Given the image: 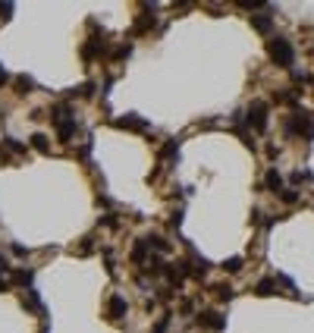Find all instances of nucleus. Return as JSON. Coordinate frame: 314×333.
Returning a JSON list of instances; mask_svg holds the SVG:
<instances>
[{
	"mask_svg": "<svg viewBox=\"0 0 314 333\" xmlns=\"http://www.w3.org/2000/svg\"><path fill=\"white\" fill-rule=\"evenodd\" d=\"M267 54L277 66H286V70L295 63V47H292L289 38H270L267 41Z\"/></svg>",
	"mask_w": 314,
	"mask_h": 333,
	"instance_id": "obj_1",
	"label": "nucleus"
},
{
	"mask_svg": "<svg viewBox=\"0 0 314 333\" xmlns=\"http://www.w3.org/2000/svg\"><path fill=\"white\" fill-rule=\"evenodd\" d=\"M286 135H302V139H314V116L308 110H295L286 119Z\"/></svg>",
	"mask_w": 314,
	"mask_h": 333,
	"instance_id": "obj_2",
	"label": "nucleus"
},
{
	"mask_svg": "<svg viewBox=\"0 0 314 333\" xmlns=\"http://www.w3.org/2000/svg\"><path fill=\"white\" fill-rule=\"evenodd\" d=\"M267 113H270V107H267V101H251V107H248V126L254 132H264L267 129Z\"/></svg>",
	"mask_w": 314,
	"mask_h": 333,
	"instance_id": "obj_3",
	"label": "nucleus"
},
{
	"mask_svg": "<svg viewBox=\"0 0 314 333\" xmlns=\"http://www.w3.org/2000/svg\"><path fill=\"white\" fill-rule=\"evenodd\" d=\"M113 126H116V129H126V132H148V129H151V123H148L145 116H139V113L116 116V119H113Z\"/></svg>",
	"mask_w": 314,
	"mask_h": 333,
	"instance_id": "obj_4",
	"label": "nucleus"
},
{
	"mask_svg": "<svg viewBox=\"0 0 314 333\" xmlns=\"http://www.w3.org/2000/svg\"><path fill=\"white\" fill-rule=\"evenodd\" d=\"M195 324L198 327H208V330H214V333H220L226 327V318L220 311H210V308H205V311H198V318H195Z\"/></svg>",
	"mask_w": 314,
	"mask_h": 333,
	"instance_id": "obj_5",
	"label": "nucleus"
},
{
	"mask_svg": "<svg viewBox=\"0 0 314 333\" xmlns=\"http://www.w3.org/2000/svg\"><path fill=\"white\" fill-rule=\"evenodd\" d=\"M126 311H129L126 298H123V296H110V302H107V318H110V321H123Z\"/></svg>",
	"mask_w": 314,
	"mask_h": 333,
	"instance_id": "obj_6",
	"label": "nucleus"
},
{
	"mask_svg": "<svg viewBox=\"0 0 314 333\" xmlns=\"http://www.w3.org/2000/svg\"><path fill=\"white\" fill-rule=\"evenodd\" d=\"M251 29H254V32H261V35H267V32L274 29V16H270V10L254 13V16H251Z\"/></svg>",
	"mask_w": 314,
	"mask_h": 333,
	"instance_id": "obj_7",
	"label": "nucleus"
},
{
	"mask_svg": "<svg viewBox=\"0 0 314 333\" xmlns=\"http://www.w3.org/2000/svg\"><path fill=\"white\" fill-rule=\"evenodd\" d=\"M54 126H57V139H60V142H70L75 135V116L60 119V123H54Z\"/></svg>",
	"mask_w": 314,
	"mask_h": 333,
	"instance_id": "obj_8",
	"label": "nucleus"
},
{
	"mask_svg": "<svg viewBox=\"0 0 314 333\" xmlns=\"http://www.w3.org/2000/svg\"><path fill=\"white\" fill-rule=\"evenodd\" d=\"M22 305L29 311H38V314H44V305H41V296H38V289H29L25 293V298H22Z\"/></svg>",
	"mask_w": 314,
	"mask_h": 333,
	"instance_id": "obj_9",
	"label": "nucleus"
},
{
	"mask_svg": "<svg viewBox=\"0 0 314 333\" xmlns=\"http://www.w3.org/2000/svg\"><path fill=\"white\" fill-rule=\"evenodd\" d=\"M264 185H267L270 192H283V176H279V170H277V167H270V170H267Z\"/></svg>",
	"mask_w": 314,
	"mask_h": 333,
	"instance_id": "obj_10",
	"label": "nucleus"
},
{
	"mask_svg": "<svg viewBox=\"0 0 314 333\" xmlns=\"http://www.w3.org/2000/svg\"><path fill=\"white\" fill-rule=\"evenodd\" d=\"M254 293H258L261 298L274 296V293H277V280H274V277H264V280H258V286H254Z\"/></svg>",
	"mask_w": 314,
	"mask_h": 333,
	"instance_id": "obj_11",
	"label": "nucleus"
},
{
	"mask_svg": "<svg viewBox=\"0 0 314 333\" xmlns=\"http://www.w3.org/2000/svg\"><path fill=\"white\" fill-rule=\"evenodd\" d=\"M32 88H35V79L32 75H16V95H32Z\"/></svg>",
	"mask_w": 314,
	"mask_h": 333,
	"instance_id": "obj_12",
	"label": "nucleus"
},
{
	"mask_svg": "<svg viewBox=\"0 0 314 333\" xmlns=\"http://www.w3.org/2000/svg\"><path fill=\"white\" fill-rule=\"evenodd\" d=\"M145 245H148V249H154L157 255H167V252H170V242H167L164 236H148Z\"/></svg>",
	"mask_w": 314,
	"mask_h": 333,
	"instance_id": "obj_13",
	"label": "nucleus"
},
{
	"mask_svg": "<svg viewBox=\"0 0 314 333\" xmlns=\"http://www.w3.org/2000/svg\"><path fill=\"white\" fill-rule=\"evenodd\" d=\"M98 50H101V41L98 38H88V41H85V47H82V60H85V63H91Z\"/></svg>",
	"mask_w": 314,
	"mask_h": 333,
	"instance_id": "obj_14",
	"label": "nucleus"
},
{
	"mask_svg": "<svg viewBox=\"0 0 314 333\" xmlns=\"http://www.w3.org/2000/svg\"><path fill=\"white\" fill-rule=\"evenodd\" d=\"M151 29H154V16H141V19L132 25V35H145Z\"/></svg>",
	"mask_w": 314,
	"mask_h": 333,
	"instance_id": "obj_15",
	"label": "nucleus"
},
{
	"mask_svg": "<svg viewBox=\"0 0 314 333\" xmlns=\"http://www.w3.org/2000/svg\"><path fill=\"white\" fill-rule=\"evenodd\" d=\"M279 104H295V101H299V91H292V88H283V91H277L274 95Z\"/></svg>",
	"mask_w": 314,
	"mask_h": 333,
	"instance_id": "obj_16",
	"label": "nucleus"
},
{
	"mask_svg": "<svg viewBox=\"0 0 314 333\" xmlns=\"http://www.w3.org/2000/svg\"><path fill=\"white\" fill-rule=\"evenodd\" d=\"M32 148H35V151H41V154H47V151H50V145H47V135L35 132V135H32Z\"/></svg>",
	"mask_w": 314,
	"mask_h": 333,
	"instance_id": "obj_17",
	"label": "nucleus"
},
{
	"mask_svg": "<svg viewBox=\"0 0 314 333\" xmlns=\"http://www.w3.org/2000/svg\"><path fill=\"white\" fill-rule=\"evenodd\" d=\"M214 293H217V298H220V302H230V298L236 296V289H233L230 283H220V286H214Z\"/></svg>",
	"mask_w": 314,
	"mask_h": 333,
	"instance_id": "obj_18",
	"label": "nucleus"
},
{
	"mask_svg": "<svg viewBox=\"0 0 314 333\" xmlns=\"http://www.w3.org/2000/svg\"><path fill=\"white\" fill-rule=\"evenodd\" d=\"M145 255H148V245H145V239H141V242H135V249H132V261L145 264Z\"/></svg>",
	"mask_w": 314,
	"mask_h": 333,
	"instance_id": "obj_19",
	"label": "nucleus"
},
{
	"mask_svg": "<svg viewBox=\"0 0 314 333\" xmlns=\"http://www.w3.org/2000/svg\"><path fill=\"white\" fill-rule=\"evenodd\" d=\"M223 270H226V274H239V270H242V258H239V255H236V258H226Z\"/></svg>",
	"mask_w": 314,
	"mask_h": 333,
	"instance_id": "obj_20",
	"label": "nucleus"
},
{
	"mask_svg": "<svg viewBox=\"0 0 314 333\" xmlns=\"http://www.w3.org/2000/svg\"><path fill=\"white\" fill-rule=\"evenodd\" d=\"M176 154H179V142L170 139V142L164 145V151H160V157H176Z\"/></svg>",
	"mask_w": 314,
	"mask_h": 333,
	"instance_id": "obj_21",
	"label": "nucleus"
},
{
	"mask_svg": "<svg viewBox=\"0 0 314 333\" xmlns=\"http://www.w3.org/2000/svg\"><path fill=\"white\" fill-rule=\"evenodd\" d=\"M32 277H35L32 270H16V274H13V280H16V283H22V286H29Z\"/></svg>",
	"mask_w": 314,
	"mask_h": 333,
	"instance_id": "obj_22",
	"label": "nucleus"
},
{
	"mask_svg": "<svg viewBox=\"0 0 314 333\" xmlns=\"http://www.w3.org/2000/svg\"><path fill=\"white\" fill-rule=\"evenodd\" d=\"M3 145L13 151V154H25V145H22V142H16V139H3Z\"/></svg>",
	"mask_w": 314,
	"mask_h": 333,
	"instance_id": "obj_23",
	"label": "nucleus"
},
{
	"mask_svg": "<svg viewBox=\"0 0 314 333\" xmlns=\"http://www.w3.org/2000/svg\"><path fill=\"white\" fill-rule=\"evenodd\" d=\"M279 198H283L286 204H295V201H299V195H295V189H283V192H279Z\"/></svg>",
	"mask_w": 314,
	"mask_h": 333,
	"instance_id": "obj_24",
	"label": "nucleus"
},
{
	"mask_svg": "<svg viewBox=\"0 0 314 333\" xmlns=\"http://www.w3.org/2000/svg\"><path fill=\"white\" fill-rule=\"evenodd\" d=\"M129 54H132V44H123V47L113 50V60H123V57H129Z\"/></svg>",
	"mask_w": 314,
	"mask_h": 333,
	"instance_id": "obj_25",
	"label": "nucleus"
},
{
	"mask_svg": "<svg viewBox=\"0 0 314 333\" xmlns=\"http://www.w3.org/2000/svg\"><path fill=\"white\" fill-rule=\"evenodd\" d=\"M167 327H170V314H164V318L157 321V327H154V333H167Z\"/></svg>",
	"mask_w": 314,
	"mask_h": 333,
	"instance_id": "obj_26",
	"label": "nucleus"
},
{
	"mask_svg": "<svg viewBox=\"0 0 314 333\" xmlns=\"http://www.w3.org/2000/svg\"><path fill=\"white\" fill-rule=\"evenodd\" d=\"M98 223H101V226H116V214H104Z\"/></svg>",
	"mask_w": 314,
	"mask_h": 333,
	"instance_id": "obj_27",
	"label": "nucleus"
},
{
	"mask_svg": "<svg viewBox=\"0 0 314 333\" xmlns=\"http://www.w3.org/2000/svg\"><path fill=\"white\" fill-rule=\"evenodd\" d=\"M13 13V3H0V19H10Z\"/></svg>",
	"mask_w": 314,
	"mask_h": 333,
	"instance_id": "obj_28",
	"label": "nucleus"
},
{
	"mask_svg": "<svg viewBox=\"0 0 314 333\" xmlns=\"http://www.w3.org/2000/svg\"><path fill=\"white\" fill-rule=\"evenodd\" d=\"M305 179H311V173H302V170H295V173H292V183H305Z\"/></svg>",
	"mask_w": 314,
	"mask_h": 333,
	"instance_id": "obj_29",
	"label": "nucleus"
},
{
	"mask_svg": "<svg viewBox=\"0 0 314 333\" xmlns=\"http://www.w3.org/2000/svg\"><path fill=\"white\" fill-rule=\"evenodd\" d=\"M13 255H19V258H25V255H29V249H25V245H19V242H13Z\"/></svg>",
	"mask_w": 314,
	"mask_h": 333,
	"instance_id": "obj_30",
	"label": "nucleus"
},
{
	"mask_svg": "<svg viewBox=\"0 0 314 333\" xmlns=\"http://www.w3.org/2000/svg\"><path fill=\"white\" fill-rule=\"evenodd\" d=\"M6 82H10V73H6L3 63H0V85H6Z\"/></svg>",
	"mask_w": 314,
	"mask_h": 333,
	"instance_id": "obj_31",
	"label": "nucleus"
},
{
	"mask_svg": "<svg viewBox=\"0 0 314 333\" xmlns=\"http://www.w3.org/2000/svg\"><path fill=\"white\" fill-rule=\"evenodd\" d=\"M6 270H10V267H6V258H3V255H0V277H3Z\"/></svg>",
	"mask_w": 314,
	"mask_h": 333,
	"instance_id": "obj_32",
	"label": "nucleus"
},
{
	"mask_svg": "<svg viewBox=\"0 0 314 333\" xmlns=\"http://www.w3.org/2000/svg\"><path fill=\"white\" fill-rule=\"evenodd\" d=\"M6 289H10V280H3V277H0V293H6Z\"/></svg>",
	"mask_w": 314,
	"mask_h": 333,
	"instance_id": "obj_33",
	"label": "nucleus"
}]
</instances>
